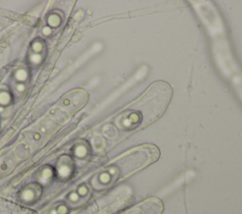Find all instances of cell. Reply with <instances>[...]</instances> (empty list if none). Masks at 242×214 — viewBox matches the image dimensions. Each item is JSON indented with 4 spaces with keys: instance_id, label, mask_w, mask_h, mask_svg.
Here are the masks:
<instances>
[{
    "instance_id": "obj_1",
    "label": "cell",
    "mask_w": 242,
    "mask_h": 214,
    "mask_svg": "<svg viewBox=\"0 0 242 214\" xmlns=\"http://www.w3.org/2000/svg\"><path fill=\"white\" fill-rule=\"evenodd\" d=\"M171 97L172 89L167 82H154L139 98L123 109L114 118L110 129L121 135L142 129L165 113Z\"/></svg>"
},
{
    "instance_id": "obj_2",
    "label": "cell",
    "mask_w": 242,
    "mask_h": 214,
    "mask_svg": "<svg viewBox=\"0 0 242 214\" xmlns=\"http://www.w3.org/2000/svg\"><path fill=\"white\" fill-rule=\"evenodd\" d=\"M160 151L153 144H144L126 152L99 175L100 185L107 187L132 176L156 161Z\"/></svg>"
},
{
    "instance_id": "obj_3",
    "label": "cell",
    "mask_w": 242,
    "mask_h": 214,
    "mask_svg": "<svg viewBox=\"0 0 242 214\" xmlns=\"http://www.w3.org/2000/svg\"><path fill=\"white\" fill-rule=\"evenodd\" d=\"M163 209V204L159 199L150 198L130 209L125 214H161Z\"/></svg>"
},
{
    "instance_id": "obj_4",
    "label": "cell",
    "mask_w": 242,
    "mask_h": 214,
    "mask_svg": "<svg viewBox=\"0 0 242 214\" xmlns=\"http://www.w3.org/2000/svg\"><path fill=\"white\" fill-rule=\"evenodd\" d=\"M47 23H48V25H50V27H52V28L58 27V25L60 24V16L57 15V14L50 15L48 17V19H47Z\"/></svg>"
},
{
    "instance_id": "obj_5",
    "label": "cell",
    "mask_w": 242,
    "mask_h": 214,
    "mask_svg": "<svg viewBox=\"0 0 242 214\" xmlns=\"http://www.w3.org/2000/svg\"><path fill=\"white\" fill-rule=\"evenodd\" d=\"M15 79L18 80L19 82L23 83L24 81H26V79H28V73L26 70L24 69H19L17 70L15 73Z\"/></svg>"
},
{
    "instance_id": "obj_6",
    "label": "cell",
    "mask_w": 242,
    "mask_h": 214,
    "mask_svg": "<svg viewBox=\"0 0 242 214\" xmlns=\"http://www.w3.org/2000/svg\"><path fill=\"white\" fill-rule=\"evenodd\" d=\"M58 173H59L60 176H62V177H67V176H69V175H70L71 170H70V168H69L68 165L63 164V165H60L59 167Z\"/></svg>"
},
{
    "instance_id": "obj_7",
    "label": "cell",
    "mask_w": 242,
    "mask_h": 214,
    "mask_svg": "<svg viewBox=\"0 0 242 214\" xmlns=\"http://www.w3.org/2000/svg\"><path fill=\"white\" fill-rule=\"evenodd\" d=\"M52 176H53L52 170L49 168H46L41 174V180L43 182H47L49 179L52 177Z\"/></svg>"
},
{
    "instance_id": "obj_8",
    "label": "cell",
    "mask_w": 242,
    "mask_h": 214,
    "mask_svg": "<svg viewBox=\"0 0 242 214\" xmlns=\"http://www.w3.org/2000/svg\"><path fill=\"white\" fill-rule=\"evenodd\" d=\"M34 192L32 190H25L23 192H22V199L26 202H29L31 200L34 199Z\"/></svg>"
},
{
    "instance_id": "obj_9",
    "label": "cell",
    "mask_w": 242,
    "mask_h": 214,
    "mask_svg": "<svg viewBox=\"0 0 242 214\" xmlns=\"http://www.w3.org/2000/svg\"><path fill=\"white\" fill-rule=\"evenodd\" d=\"M10 101H11V95H9V92H0V105L6 106L10 103Z\"/></svg>"
},
{
    "instance_id": "obj_10",
    "label": "cell",
    "mask_w": 242,
    "mask_h": 214,
    "mask_svg": "<svg viewBox=\"0 0 242 214\" xmlns=\"http://www.w3.org/2000/svg\"><path fill=\"white\" fill-rule=\"evenodd\" d=\"M86 153H87V151H86V148H85L84 146H82V145H80V146H78V147L75 149V155H76L77 157H79V158H83V157H85Z\"/></svg>"
},
{
    "instance_id": "obj_11",
    "label": "cell",
    "mask_w": 242,
    "mask_h": 214,
    "mask_svg": "<svg viewBox=\"0 0 242 214\" xmlns=\"http://www.w3.org/2000/svg\"><path fill=\"white\" fill-rule=\"evenodd\" d=\"M30 62L34 64H38L41 62L42 61V56L40 54H36V53H33L31 56H30Z\"/></svg>"
},
{
    "instance_id": "obj_12",
    "label": "cell",
    "mask_w": 242,
    "mask_h": 214,
    "mask_svg": "<svg viewBox=\"0 0 242 214\" xmlns=\"http://www.w3.org/2000/svg\"><path fill=\"white\" fill-rule=\"evenodd\" d=\"M32 50H33V52H34V53L40 54V53H41V51L43 50V45L41 44V42H34V44L32 45Z\"/></svg>"
},
{
    "instance_id": "obj_13",
    "label": "cell",
    "mask_w": 242,
    "mask_h": 214,
    "mask_svg": "<svg viewBox=\"0 0 242 214\" xmlns=\"http://www.w3.org/2000/svg\"><path fill=\"white\" fill-rule=\"evenodd\" d=\"M68 199L70 200L71 202L75 203V202H78L80 199V195L78 194V192H71L70 194L68 195Z\"/></svg>"
},
{
    "instance_id": "obj_14",
    "label": "cell",
    "mask_w": 242,
    "mask_h": 214,
    "mask_svg": "<svg viewBox=\"0 0 242 214\" xmlns=\"http://www.w3.org/2000/svg\"><path fill=\"white\" fill-rule=\"evenodd\" d=\"M58 214H67L68 213V209L66 206H64V205H60V206H59L57 209H56Z\"/></svg>"
},
{
    "instance_id": "obj_15",
    "label": "cell",
    "mask_w": 242,
    "mask_h": 214,
    "mask_svg": "<svg viewBox=\"0 0 242 214\" xmlns=\"http://www.w3.org/2000/svg\"><path fill=\"white\" fill-rule=\"evenodd\" d=\"M78 194H79L80 196H84V195H86L87 194V192H88V190H87V188H86L85 186H83V185H81L79 189H78Z\"/></svg>"
},
{
    "instance_id": "obj_16",
    "label": "cell",
    "mask_w": 242,
    "mask_h": 214,
    "mask_svg": "<svg viewBox=\"0 0 242 214\" xmlns=\"http://www.w3.org/2000/svg\"><path fill=\"white\" fill-rule=\"evenodd\" d=\"M42 32H43V34H44L45 36H49L51 34V32H52V30H51V28L49 27H45L44 28H43Z\"/></svg>"
},
{
    "instance_id": "obj_17",
    "label": "cell",
    "mask_w": 242,
    "mask_h": 214,
    "mask_svg": "<svg viewBox=\"0 0 242 214\" xmlns=\"http://www.w3.org/2000/svg\"><path fill=\"white\" fill-rule=\"evenodd\" d=\"M25 89H26V87H25V85L23 83H19V84L16 85V90L18 91V92H24Z\"/></svg>"
},
{
    "instance_id": "obj_18",
    "label": "cell",
    "mask_w": 242,
    "mask_h": 214,
    "mask_svg": "<svg viewBox=\"0 0 242 214\" xmlns=\"http://www.w3.org/2000/svg\"><path fill=\"white\" fill-rule=\"evenodd\" d=\"M49 214H58V212H57V210L55 209H52L49 211Z\"/></svg>"
},
{
    "instance_id": "obj_19",
    "label": "cell",
    "mask_w": 242,
    "mask_h": 214,
    "mask_svg": "<svg viewBox=\"0 0 242 214\" xmlns=\"http://www.w3.org/2000/svg\"><path fill=\"white\" fill-rule=\"evenodd\" d=\"M34 139H35V140H39L40 139V135L38 133H36L35 135H34Z\"/></svg>"
},
{
    "instance_id": "obj_20",
    "label": "cell",
    "mask_w": 242,
    "mask_h": 214,
    "mask_svg": "<svg viewBox=\"0 0 242 214\" xmlns=\"http://www.w3.org/2000/svg\"><path fill=\"white\" fill-rule=\"evenodd\" d=\"M1 167H2V169H3V170H5V169H6V164H3Z\"/></svg>"
}]
</instances>
